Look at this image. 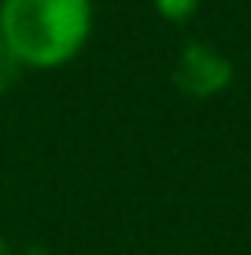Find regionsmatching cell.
Listing matches in <instances>:
<instances>
[{
    "mask_svg": "<svg viewBox=\"0 0 251 255\" xmlns=\"http://www.w3.org/2000/svg\"><path fill=\"white\" fill-rule=\"evenodd\" d=\"M96 0H0V45L26 70H63L92 41Z\"/></svg>",
    "mask_w": 251,
    "mask_h": 255,
    "instance_id": "6da1fadb",
    "label": "cell"
},
{
    "mask_svg": "<svg viewBox=\"0 0 251 255\" xmlns=\"http://www.w3.org/2000/svg\"><path fill=\"white\" fill-rule=\"evenodd\" d=\"M237 67L211 41H185L174 63V85L188 100H214L233 85Z\"/></svg>",
    "mask_w": 251,
    "mask_h": 255,
    "instance_id": "7a4b0ae2",
    "label": "cell"
},
{
    "mask_svg": "<svg viewBox=\"0 0 251 255\" xmlns=\"http://www.w3.org/2000/svg\"><path fill=\"white\" fill-rule=\"evenodd\" d=\"M200 4L203 0H152V11L159 15L163 22H188V19H196V11H200Z\"/></svg>",
    "mask_w": 251,
    "mask_h": 255,
    "instance_id": "3957f363",
    "label": "cell"
},
{
    "mask_svg": "<svg viewBox=\"0 0 251 255\" xmlns=\"http://www.w3.org/2000/svg\"><path fill=\"white\" fill-rule=\"evenodd\" d=\"M19 78H22V67L15 63V56H11V52L0 45V96H4V93H11L15 85H19Z\"/></svg>",
    "mask_w": 251,
    "mask_h": 255,
    "instance_id": "277c9868",
    "label": "cell"
},
{
    "mask_svg": "<svg viewBox=\"0 0 251 255\" xmlns=\"http://www.w3.org/2000/svg\"><path fill=\"white\" fill-rule=\"evenodd\" d=\"M0 255H15V252H11V244H7V237H4V233H0Z\"/></svg>",
    "mask_w": 251,
    "mask_h": 255,
    "instance_id": "5b68a950",
    "label": "cell"
},
{
    "mask_svg": "<svg viewBox=\"0 0 251 255\" xmlns=\"http://www.w3.org/2000/svg\"><path fill=\"white\" fill-rule=\"evenodd\" d=\"M22 255H48V252H22Z\"/></svg>",
    "mask_w": 251,
    "mask_h": 255,
    "instance_id": "8992f818",
    "label": "cell"
}]
</instances>
